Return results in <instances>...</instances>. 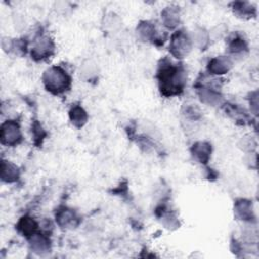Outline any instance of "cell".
I'll use <instances>...</instances> for the list:
<instances>
[{
  "instance_id": "6da1fadb",
  "label": "cell",
  "mask_w": 259,
  "mask_h": 259,
  "mask_svg": "<svg viewBox=\"0 0 259 259\" xmlns=\"http://www.w3.org/2000/svg\"><path fill=\"white\" fill-rule=\"evenodd\" d=\"M157 79L161 94L171 97L183 92L186 85V72L182 64L173 63L164 58L158 67Z\"/></svg>"
},
{
  "instance_id": "7a4b0ae2",
  "label": "cell",
  "mask_w": 259,
  "mask_h": 259,
  "mask_svg": "<svg viewBox=\"0 0 259 259\" xmlns=\"http://www.w3.org/2000/svg\"><path fill=\"white\" fill-rule=\"evenodd\" d=\"M42 83L49 92L54 95H60L70 90L72 79L61 66H52L44 72Z\"/></svg>"
},
{
  "instance_id": "3957f363",
  "label": "cell",
  "mask_w": 259,
  "mask_h": 259,
  "mask_svg": "<svg viewBox=\"0 0 259 259\" xmlns=\"http://www.w3.org/2000/svg\"><path fill=\"white\" fill-rule=\"evenodd\" d=\"M192 40L184 30H177L171 35L169 52L176 59L185 58L192 49Z\"/></svg>"
},
{
  "instance_id": "277c9868",
  "label": "cell",
  "mask_w": 259,
  "mask_h": 259,
  "mask_svg": "<svg viewBox=\"0 0 259 259\" xmlns=\"http://www.w3.org/2000/svg\"><path fill=\"white\" fill-rule=\"evenodd\" d=\"M0 141L6 147H15L22 142L20 125L16 120L7 119L0 127Z\"/></svg>"
},
{
  "instance_id": "5b68a950",
  "label": "cell",
  "mask_w": 259,
  "mask_h": 259,
  "mask_svg": "<svg viewBox=\"0 0 259 259\" xmlns=\"http://www.w3.org/2000/svg\"><path fill=\"white\" fill-rule=\"evenodd\" d=\"M54 52L55 44L53 39L46 34H39L34 38L30 50V55L34 61H44L50 58Z\"/></svg>"
},
{
  "instance_id": "8992f818",
  "label": "cell",
  "mask_w": 259,
  "mask_h": 259,
  "mask_svg": "<svg viewBox=\"0 0 259 259\" xmlns=\"http://www.w3.org/2000/svg\"><path fill=\"white\" fill-rule=\"evenodd\" d=\"M215 79L211 80V83H203L197 86V95L201 102L207 105H218L222 102V94L220 92V85L215 82Z\"/></svg>"
},
{
  "instance_id": "52a82bcc",
  "label": "cell",
  "mask_w": 259,
  "mask_h": 259,
  "mask_svg": "<svg viewBox=\"0 0 259 259\" xmlns=\"http://www.w3.org/2000/svg\"><path fill=\"white\" fill-rule=\"evenodd\" d=\"M55 218L57 224L61 228H73L79 223V218L76 211L67 206L59 207L56 211Z\"/></svg>"
},
{
  "instance_id": "ba28073f",
  "label": "cell",
  "mask_w": 259,
  "mask_h": 259,
  "mask_svg": "<svg viewBox=\"0 0 259 259\" xmlns=\"http://www.w3.org/2000/svg\"><path fill=\"white\" fill-rule=\"evenodd\" d=\"M233 66V62L228 56H218L209 60L207 64V72L210 75L220 76L228 73Z\"/></svg>"
},
{
  "instance_id": "9c48e42d",
  "label": "cell",
  "mask_w": 259,
  "mask_h": 259,
  "mask_svg": "<svg viewBox=\"0 0 259 259\" xmlns=\"http://www.w3.org/2000/svg\"><path fill=\"white\" fill-rule=\"evenodd\" d=\"M19 168L8 160H1L0 164V177L5 183H14L19 179Z\"/></svg>"
},
{
  "instance_id": "30bf717a",
  "label": "cell",
  "mask_w": 259,
  "mask_h": 259,
  "mask_svg": "<svg viewBox=\"0 0 259 259\" xmlns=\"http://www.w3.org/2000/svg\"><path fill=\"white\" fill-rule=\"evenodd\" d=\"M161 19L163 25L169 29L177 27L180 23V10L178 6L169 5L165 7L161 12Z\"/></svg>"
},
{
  "instance_id": "8fae6325",
  "label": "cell",
  "mask_w": 259,
  "mask_h": 259,
  "mask_svg": "<svg viewBox=\"0 0 259 259\" xmlns=\"http://www.w3.org/2000/svg\"><path fill=\"white\" fill-rule=\"evenodd\" d=\"M137 34L140 39L143 41H153L156 42L158 37V31L156 29V26L153 22L144 20L141 21L137 26Z\"/></svg>"
},
{
  "instance_id": "7c38bea8",
  "label": "cell",
  "mask_w": 259,
  "mask_h": 259,
  "mask_svg": "<svg viewBox=\"0 0 259 259\" xmlns=\"http://www.w3.org/2000/svg\"><path fill=\"white\" fill-rule=\"evenodd\" d=\"M190 153L197 162L206 164L211 156V145L207 142H196L192 145Z\"/></svg>"
},
{
  "instance_id": "4fadbf2b",
  "label": "cell",
  "mask_w": 259,
  "mask_h": 259,
  "mask_svg": "<svg viewBox=\"0 0 259 259\" xmlns=\"http://www.w3.org/2000/svg\"><path fill=\"white\" fill-rule=\"evenodd\" d=\"M28 241L30 249L39 255L48 253L51 250V241L49 237L44 234L36 232L35 234L28 238Z\"/></svg>"
},
{
  "instance_id": "5bb4252c",
  "label": "cell",
  "mask_w": 259,
  "mask_h": 259,
  "mask_svg": "<svg viewBox=\"0 0 259 259\" xmlns=\"http://www.w3.org/2000/svg\"><path fill=\"white\" fill-rule=\"evenodd\" d=\"M234 212L236 218L242 221L251 222L254 220V212L252 202L247 199H238L234 205Z\"/></svg>"
},
{
  "instance_id": "9a60e30c",
  "label": "cell",
  "mask_w": 259,
  "mask_h": 259,
  "mask_svg": "<svg viewBox=\"0 0 259 259\" xmlns=\"http://www.w3.org/2000/svg\"><path fill=\"white\" fill-rule=\"evenodd\" d=\"M37 228H38V224L33 218L29 215H24L20 218V220L16 225L17 231L27 239L37 232Z\"/></svg>"
},
{
  "instance_id": "2e32d148",
  "label": "cell",
  "mask_w": 259,
  "mask_h": 259,
  "mask_svg": "<svg viewBox=\"0 0 259 259\" xmlns=\"http://www.w3.org/2000/svg\"><path fill=\"white\" fill-rule=\"evenodd\" d=\"M69 117L72 124L78 128H81L88 120L87 112L79 104H75L71 107L69 111Z\"/></svg>"
},
{
  "instance_id": "e0dca14e",
  "label": "cell",
  "mask_w": 259,
  "mask_h": 259,
  "mask_svg": "<svg viewBox=\"0 0 259 259\" xmlns=\"http://www.w3.org/2000/svg\"><path fill=\"white\" fill-rule=\"evenodd\" d=\"M232 9L239 17L250 18L256 15V7L250 2L237 1L232 3Z\"/></svg>"
},
{
  "instance_id": "ac0fdd59",
  "label": "cell",
  "mask_w": 259,
  "mask_h": 259,
  "mask_svg": "<svg viewBox=\"0 0 259 259\" xmlns=\"http://www.w3.org/2000/svg\"><path fill=\"white\" fill-rule=\"evenodd\" d=\"M228 50L233 55H241L248 51V45L245 38L239 34H236L229 39Z\"/></svg>"
},
{
  "instance_id": "d6986e66",
  "label": "cell",
  "mask_w": 259,
  "mask_h": 259,
  "mask_svg": "<svg viewBox=\"0 0 259 259\" xmlns=\"http://www.w3.org/2000/svg\"><path fill=\"white\" fill-rule=\"evenodd\" d=\"M190 37H191L192 44H195L197 47L202 48L201 50H203V48H205L207 46L208 40H209L208 33L205 31L204 28H201V27H197L193 31L192 36H190Z\"/></svg>"
},
{
  "instance_id": "ffe728a7",
  "label": "cell",
  "mask_w": 259,
  "mask_h": 259,
  "mask_svg": "<svg viewBox=\"0 0 259 259\" xmlns=\"http://www.w3.org/2000/svg\"><path fill=\"white\" fill-rule=\"evenodd\" d=\"M31 133H32V137H33V142L35 145H41L44 139L47 136V133L45 132V130L41 127L40 123L37 120H34L31 126Z\"/></svg>"
},
{
  "instance_id": "44dd1931",
  "label": "cell",
  "mask_w": 259,
  "mask_h": 259,
  "mask_svg": "<svg viewBox=\"0 0 259 259\" xmlns=\"http://www.w3.org/2000/svg\"><path fill=\"white\" fill-rule=\"evenodd\" d=\"M188 118L190 119H197L200 117V111L199 109L195 106V104H191L189 106H186L185 113H184Z\"/></svg>"
}]
</instances>
